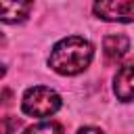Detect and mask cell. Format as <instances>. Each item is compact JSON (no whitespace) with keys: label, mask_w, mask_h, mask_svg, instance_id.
<instances>
[{"label":"cell","mask_w":134,"mask_h":134,"mask_svg":"<svg viewBox=\"0 0 134 134\" xmlns=\"http://www.w3.org/2000/svg\"><path fill=\"white\" fill-rule=\"evenodd\" d=\"M77 134H103L98 128H92V126H88V128H82Z\"/></svg>","instance_id":"cell-9"},{"label":"cell","mask_w":134,"mask_h":134,"mask_svg":"<svg viewBox=\"0 0 134 134\" xmlns=\"http://www.w3.org/2000/svg\"><path fill=\"white\" fill-rule=\"evenodd\" d=\"M2 2V21L4 23H19L25 21L31 13V0H0Z\"/></svg>","instance_id":"cell-6"},{"label":"cell","mask_w":134,"mask_h":134,"mask_svg":"<svg viewBox=\"0 0 134 134\" xmlns=\"http://www.w3.org/2000/svg\"><path fill=\"white\" fill-rule=\"evenodd\" d=\"M130 48V40L124 34H109L103 40V52L107 63H117Z\"/></svg>","instance_id":"cell-5"},{"label":"cell","mask_w":134,"mask_h":134,"mask_svg":"<svg viewBox=\"0 0 134 134\" xmlns=\"http://www.w3.org/2000/svg\"><path fill=\"white\" fill-rule=\"evenodd\" d=\"M2 126H4V128H2V134H10V132H13V128H17V126H19V121H17L15 117L6 115V117L2 119Z\"/></svg>","instance_id":"cell-8"},{"label":"cell","mask_w":134,"mask_h":134,"mask_svg":"<svg viewBox=\"0 0 134 134\" xmlns=\"http://www.w3.org/2000/svg\"><path fill=\"white\" fill-rule=\"evenodd\" d=\"M25 134H63V128L57 121H42V124L29 126Z\"/></svg>","instance_id":"cell-7"},{"label":"cell","mask_w":134,"mask_h":134,"mask_svg":"<svg viewBox=\"0 0 134 134\" xmlns=\"http://www.w3.org/2000/svg\"><path fill=\"white\" fill-rule=\"evenodd\" d=\"M92 54H94V48L88 40L80 36H69L52 46L48 65L52 71L61 75H75V73H82L90 65Z\"/></svg>","instance_id":"cell-1"},{"label":"cell","mask_w":134,"mask_h":134,"mask_svg":"<svg viewBox=\"0 0 134 134\" xmlns=\"http://www.w3.org/2000/svg\"><path fill=\"white\" fill-rule=\"evenodd\" d=\"M94 15L103 21H134V0H94Z\"/></svg>","instance_id":"cell-3"},{"label":"cell","mask_w":134,"mask_h":134,"mask_svg":"<svg viewBox=\"0 0 134 134\" xmlns=\"http://www.w3.org/2000/svg\"><path fill=\"white\" fill-rule=\"evenodd\" d=\"M113 92L119 100H134V59L124 63L113 77Z\"/></svg>","instance_id":"cell-4"},{"label":"cell","mask_w":134,"mask_h":134,"mask_svg":"<svg viewBox=\"0 0 134 134\" xmlns=\"http://www.w3.org/2000/svg\"><path fill=\"white\" fill-rule=\"evenodd\" d=\"M23 113L31 117H50L61 109V96L46 86H34L27 88L21 100Z\"/></svg>","instance_id":"cell-2"}]
</instances>
